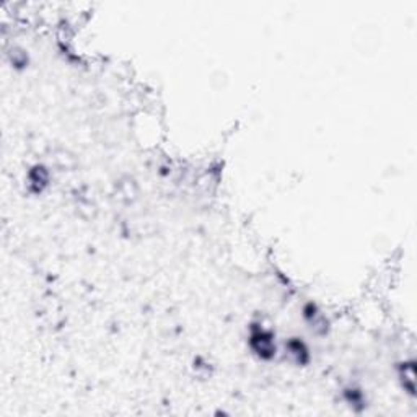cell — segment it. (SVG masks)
<instances>
[{
    "instance_id": "3",
    "label": "cell",
    "mask_w": 417,
    "mask_h": 417,
    "mask_svg": "<svg viewBox=\"0 0 417 417\" xmlns=\"http://www.w3.org/2000/svg\"><path fill=\"white\" fill-rule=\"evenodd\" d=\"M284 352H286V359L297 367H305L312 360L310 347L302 337H288L284 342Z\"/></svg>"
},
{
    "instance_id": "2",
    "label": "cell",
    "mask_w": 417,
    "mask_h": 417,
    "mask_svg": "<svg viewBox=\"0 0 417 417\" xmlns=\"http://www.w3.org/2000/svg\"><path fill=\"white\" fill-rule=\"evenodd\" d=\"M302 316L315 336H326L330 331V320H328L321 308L315 302H308L302 308Z\"/></svg>"
},
{
    "instance_id": "4",
    "label": "cell",
    "mask_w": 417,
    "mask_h": 417,
    "mask_svg": "<svg viewBox=\"0 0 417 417\" xmlns=\"http://www.w3.org/2000/svg\"><path fill=\"white\" fill-rule=\"evenodd\" d=\"M49 183H51V173H49V170L44 165L36 163L28 170L27 173L28 193H31L34 196L43 194L44 191L49 188Z\"/></svg>"
},
{
    "instance_id": "7",
    "label": "cell",
    "mask_w": 417,
    "mask_h": 417,
    "mask_svg": "<svg viewBox=\"0 0 417 417\" xmlns=\"http://www.w3.org/2000/svg\"><path fill=\"white\" fill-rule=\"evenodd\" d=\"M8 57H10V64H12V67H15V68L28 67L29 57H28L27 51H23V49H20V47L12 49V51L8 52Z\"/></svg>"
},
{
    "instance_id": "5",
    "label": "cell",
    "mask_w": 417,
    "mask_h": 417,
    "mask_svg": "<svg viewBox=\"0 0 417 417\" xmlns=\"http://www.w3.org/2000/svg\"><path fill=\"white\" fill-rule=\"evenodd\" d=\"M342 398H344L346 403L349 404L352 409L357 411V413L367 406L365 395L359 386H347V388H344V391H342Z\"/></svg>"
},
{
    "instance_id": "1",
    "label": "cell",
    "mask_w": 417,
    "mask_h": 417,
    "mask_svg": "<svg viewBox=\"0 0 417 417\" xmlns=\"http://www.w3.org/2000/svg\"><path fill=\"white\" fill-rule=\"evenodd\" d=\"M248 347L251 354L256 356L259 360L269 362L276 359L279 351L276 332L264 326L263 323H251L248 330Z\"/></svg>"
},
{
    "instance_id": "6",
    "label": "cell",
    "mask_w": 417,
    "mask_h": 417,
    "mask_svg": "<svg viewBox=\"0 0 417 417\" xmlns=\"http://www.w3.org/2000/svg\"><path fill=\"white\" fill-rule=\"evenodd\" d=\"M400 380H401V385H403L404 391H408L411 396H414V393H416V369H414L413 360L401 364Z\"/></svg>"
}]
</instances>
